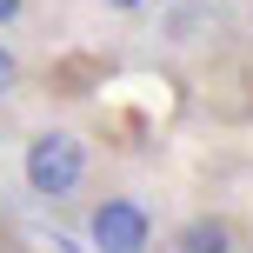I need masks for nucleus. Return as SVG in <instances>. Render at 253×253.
<instances>
[{
  "label": "nucleus",
  "instance_id": "nucleus-1",
  "mask_svg": "<svg viewBox=\"0 0 253 253\" xmlns=\"http://www.w3.org/2000/svg\"><path fill=\"white\" fill-rule=\"evenodd\" d=\"M20 173H27V193L34 200H47V207L74 200L80 180H87V140L74 126H40L27 140V153H20Z\"/></svg>",
  "mask_w": 253,
  "mask_h": 253
},
{
  "label": "nucleus",
  "instance_id": "nucleus-2",
  "mask_svg": "<svg viewBox=\"0 0 253 253\" xmlns=\"http://www.w3.org/2000/svg\"><path fill=\"white\" fill-rule=\"evenodd\" d=\"M87 240L107 247V253H140L153 240V213L140 200H126V193H107V200H93V213H87Z\"/></svg>",
  "mask_w": 253,
  "mask_h": 253
},
{
  "label": "nucleus",
  "instance_id": "nucleus-3",
  "mask_svg": "<svg viewBox=\"0 0 253 253\" xmlns=\"http://www.w3.org/2000/svg\"><path fill=\"white\" fill-rule=\"evenodd\" d=\"M173 247H180V253H227V247H233V227H227L220 213H200V220H187V227L173 233Z\"/></svg>",
  "mask_w": 253,
  "mask_h": 253
},
{
  "label": "nucleus",
  "instance_id": "nucleus-4",
  "mask_svg": "<svg viewBox=\"0 0 253 253\" xmlns=\"http://www.w3.org/2000/svg\"><path fill=\"white\" fill-rule=\"evenodd\" d=\"M20 80H27V60L0 40V100H13V93H20Z\"/></svg>",
  "mask_w": 253,
  "mask_h": 253
},
{
  "label": "nucleus",
  "instance_id": "nucleus-5",
  "mask_svg": "<svg viewBox=\"0 0 253 253\" xmlns=\"http://www.w3.org/2000/svg\"><path fill=\"white\" fill-rule=\"evenodd\" d=\"M20 13H27V0H0V27H13Z\"/></svg>",
  "mask_w": 253,
  "mask_h": 253
},
{
  "label": "nucleus",
  "instance_id": "nucleus-6",
  "mask_svg": "<svg viewBox=\"0 0 253 253\" xmlns=\"http://www.w3.org/2000/svg\"><path fill=\"white\" fill-rule=\"evenodd\" d=\"M100 7H120V13H133V7H140V0H100Z\"/></svg>",
  "mask_w": 253,
  "mask_h": 253
}]
</instances>
